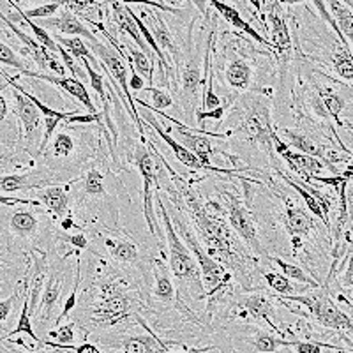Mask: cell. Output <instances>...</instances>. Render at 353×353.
<instances>
[{"instance_id": "cell-24", "label": "cell", "mask_w": 353, "mask_h": 353, "mask_svg": "<svg viewBox=\"0 0 353 353\" xmlns=\"http://www.w3.org/2000/svg\"><path fill=\"white\" fill-rule=\"evenodd\" d=\"M39 27L50 28V30H55V32L65 34V36H71V37H81V39L85 37L87 43H92V41L97 39V37L92 34V30H90V28L81 21V18H78L77 14H72V12L65 11V9L61 12V14L46 18L44 21H41Z\"/></svg>"}, {"instance_id": "cell-37", "label": "cell", "mask_w": 353, "mask_h": 353, "mask_svg": "<svg viewBox=\"0 0 353 353\" xmlns=\"http://www.w3.org/2000/svg\"><path fill=\"white\" fill-rule=\"evenodd\" d=\"M292 339H285L279 334L269 332V330H256L254 337L251 339L254 353H276L281 348H290Z\"/></svg>"}, {"instance_id": "cell-12", "label": "cell", "mask_w": 353, "mask_h": 353, "mask_svg": "<svg viewBox=\"0 0 353 353\" xmlns=\"http://www.w3.org/2000/svg\"><path fill=\"white\" fill-rule=\"evenodd\" d=\"M200 48L188 50L184 61L179 59L176 64V90H179V97L181 103L185 105V112L193 113V108L196 106L198 101V87L201 85V64H200Z\"/></svg>"}, {"instance_id": "cell-39", "label": "cell", "mask_w": 353, "mask_h": 353, "mask_svg": "<svg viewBox=\"0 0 353 353\" xmlns=\"http://www.w3.org/2000/svg\"><path fill=\"white\" fill-rule=\"evenodd\" d=\"M50 2H55L61 9L77 14L78 18H83L88 23H92V12H101V6H103L99 0H50Z\"/></svg>"}, {"instance_id": "cell-60", "label": "cell", "mask_w": 353, "mask_h": 353, "mask_svg": "<svg viewBox=\"0 0 353 353\" xmlns=\"http://www.w3.org/2000/svg\"><path fill=\"white\" fill-rule=\"evenodd\" d=\"M325 350V353H352V348L348 346H336V345H329Z\"/></svg>"}, {"instance_id": "cell-42", "label": "cell", "mask_w": 353, "mask_h": 353, "mask_svg": "<svg viewBox=\"0 0 353 353\" xmlns=\"http://www.w3.org/2000/svg\"><path fill=\"white\" fill-rule=\"evenodd\" d=\"M267 258H269V261H272L276 267H279L283 276H286L288 279H295V281L299 283H304V285H307L309 288H320V286H323L318 279H314L313 276H309L307 272H304L299 265H293L290 263V261H285L283 258H274V256H267Z\"/></svg>"}, {"instance_id": "cell-15", "label": "cell", "mask_w": 353, "mask_h": 353, "mask_svg": "<svg viewBox=\"0 0 353 353\" xmlns=\"http://www.w3.org/2000/svg\"><path fill=\"white\" fill-rule=\"evenodd\" d=\"M235 309H237V313H235L237 316L249 314V316L254 318L256 321H261L265 325H269V329L274 334H279V336L285 337V332H283V329L277 323V313L276 309H274L272 299L263 295V293H245V295L239 297Z\"/></svg>"}, {"instance_id": "cell-33", "label": "cell", "mask_w": 353, "mask_h": 353, "mask_svg": "<svg viewBox=\"0 0 353 353\" xmlns=\"http://www.w3.org/2000/svg\"><path fill=\"white\" fill-rule=\"evenodd\" d=\"M105 248L108 249V253L112 254L113 260H117L119 263L134 265L140 261V249L129 239L108 237L105 239Z\"/></svg>"}, {"instance_id": "cell-57", "label": "cell", "mask_w": 353, "mask_h": 353, "mask_svg": "<svg viewBox=\"0 0 353 353\" xmlns=\"http://www.w3.org/2000/svg\"><path fill=\"white\" fill-rule=\"evenodd\" d=\"M14 159H17V156H14V149H12L11 145L0 141V166L11 165Z\"/></svg>"}, {"instance_id": "cell-19", "label": "cell", "mask_w": 353, "mask_h": 353, "mask_svg": "<svg viewBox=\"0 0 353 353\" xmlns=\"http://www.w3.org/2000/svg\"><path fill=\"white\" fill-rule=\"evenodd\" d=\"M21 74L27 78H36V80L48 81V83L62 88V90H64V92H68L69 96L74 97L77 101H80L81 105L87 108V112L90 113V115H97V110H96V106H94V101H92V97H90V92L87 90L85 83H81L78 78L57 77V74H46V72L30 71V69H25Z\"/></svg>"}, {"instance_id": "cell-3", "label": "cell", "mask_w": 353, "mask_h": 353, "mask_svg": "<svg viewBox=\"0 0 353 353\" xmlns=\"http://www.w3.org/2000/svg\"><path fill=\"white\" fill-rule=\"evenodd\" d=\"M237 113L239 124L233 134L263 150L269 159L276 163L272 145V134L276 129L272 128V119H270V101L261 94L245 92L237 103Z\"/></svg>"}, {"instance_id": "cell-41", "label": "cell", "mask_w": 353, "mask_h": 353, "mask_svg": "<svg viewBox=\"0 0 353 353\" xmlns=\"http://www.w3.org/2000/svg\"><path fill=\"white\" fill-rule=\"evenodd\" d=\"M20 334H25V336H28L32 341H36L37 345H41V339L39 336H37L36 332H34V327H32V316H30V313H28V301H27V293H25V299L21 301V313H20V318H18V323L17 327L11 330L9 334H6L4 337H0V343L8 341V339H11V337L14 336H20Z\"/></svg>"}, {"instance_id": "cell-63", "label": "cell", "mask_w": 353, "mask_h": 353, "mask_svg": "<svg viewBox=\"0 0 353 353\" xmlns=\"http://www.w3.org/2000/svg\"><path fill=\"white\" fill-rule=\"evenodd\" d=\"M166 353H176V352H166Z\"/></svg>"}, {"instance_id": "cell-26", "label": "cell", "mask_w": 353, "mask_h": 353, "mask_svg": "<svg viewBox=\"0 0 353 353\" xmlns=\"http://www.w3.org/2000/svg\"><path fill=\"white\" fill-rule=\"evenodd\" d=\"M207 2H209V4L212 6V8L216 9V11L219 12L221 17L225 18V20L228 21L230 25H233V27H235V28H239V30H242V32L248 34L249 37H253V39L256 41V43L263 44L265 48L270 50L269 39H265V37L261 36L260 32H258V30L253 27V25L249 23L248 20H244V18H242L241 11H239V9L235 8V6L228 4L226 0H207Z\"/></svg>"}, {"instance_id": "cell-1", "label": "cell", "mask_w": 353, "mask_h": 353, "mask_svg": "<svg viewBox=\"0 0 353 353\" xmlns=\"http://www.w3.org/2000/svg\"><path fill=\"white\" fill-rule=\"evenodd\" d=\"M156 156L166 166V170L172 175L173 185H175L172 193L168 191L170 200L181 210H185V214L191 217L193 230L198 232V237H200L198 241L203 242L205 253L214 258L217 263L223 265L225 269L232 270L242 288L249 292L251 283H253V276L256 274V260H254L253 254L249 253L248 248L241 244V239L230 228V225L223 217L225 210L214 201L212 203L210 201L201 203L200 198L191 188V182L179 175L159 154L156 152Z\"/></svg>"}, {"instance_id": "cell-44", "label": "cell", "mask_w": 353, "mask_h": 353, "mask_svg": "<svg viewBox=\"0 0 353 353\" xmlns=\"http://www.w3.org/2000/svg\"><path fill=\"white\" fill-rule=\"evenodd\" d=\"M81 181H83L85 196H103V194H105V175H103V172H99L97 168L88 170Z\"/></svg>"}, {"instance_id": "cell-13", "label": "cell", "mask_w": 353, "mask_h": 353, "mask_svg": "<svg viewBox=\"0 0 353 353\" xmlns=\"http://www.w3.org/2000/svg\"><path fill=\"white\" fill-rule=\"evenodd\" d=\"M145 329V334H129V336L122 337H112V339H105L101 337V343L106 346V348H122V353H166L170 352V346L179 345L175 341H163L161 337H157L152 332L145 320H141L140 323Z\"/></svg>"}, {"instance_id": "cell-54", "label": "cell", "mask_w": 353, "mask_h": 353, "mask_svg": "<svg viewBox=\"0 0 353 353\" xmlns=\"http://www.w3.org/2000/svg\"><path fill=\"white\" fill-rule=\"evenodd\" d=\"M117 2H121V4L129 6V4H141V6H149L150 9H156V11H165V12H173V14H182L181 9L175 8H168L165 2H161V0H117Z\"/></svg>"}, {"instance_id": "cell-6", "label": "cell", "mask_w": 353, "mask_h": 353, "mask_svg": "<svg viewBox=\"0 0 353 353\" xmlns=\"http://www.w3.org/2000/svg\"><path fill=\"white\" fill-rule=\"evenodd\" d=\"M316 292L305 293V295H285V297H279L277 295V301L279 302H297L307 307L309 314L313 316V320L316 323H320L321 327L325 329L336 330L343 336L345 343L348 346H352V334H353V325H352V316L350 313H345L336 302L332 301V297L329 295L325 286H320V288H314Z\"/></svg>"}, {"instance_id": "cell-20", "label": "cell", "mask_w": 353, "mask_h": 353, "mask_svg": "<svg viewBox=\"0 0 353 353\" xmlns=\"http://www.w3.org/2000/svg\"><path fill=\"white\" fill-rule=\"evenodd\" d=\"M267 9H269L267 18H269V27H270L269 28L270 50L281 57L283 61H286L290 53H292V36H290L288 23H286L281 9H279V2H269Z\"/></svg>"}, {"instance_id": "cell-16", "label": "cell", "mask_w": 353, "mask_h": 353, "mask_svg": "<svg viewBox=\"0 0 353 353\" xmlns=\"http://www.w3.org/2000/svg\"><path fill=\"white\" fill-rule=\"evenodd\" d=\"M14 248L17 245L12 244V239L0 228V295L8 293L9 288H17L18 283L23 279V277L18 279L20 274H25L28 269V265L20 267Z\"/></svg>"}, {"instance_id": "cell-49", "label": "cell", "mask_w": 353, "mask_h": 353, "mask_svg": "<svg viewBox=\"0 0 353 353\" xmlns=\"http://www.w3.org/2000/svg\"><path fill=\"white\" fill-rule=\"evenodd\" d=\"M0 64L8 65V68L18 69L20 72H23L25 69H28L23 59H21V57L18 55V53L14 52L9 44L2 43V41H0Z\"/></svg>"}, {"instance_id": "cell-14", "label": "cell", "mask_w": 353, "mask_h": 353, "mask_svg": "<svg viewBox=\"0 0 353 353\" xmlns=\"http://www.w3.org/2000/svg\"><path fill=\"white\" fill-rule=\"evenodd\" d=\"M272 145H274V152L281 157V159H285V163L292 168L293 173H297L299 176H302V179H305V181H307L309 176L320 175V173L325 172L327 168L336 172L330 163H325V161L318 159V157L305 156V154L290 149L288 145H286L281 138L277 137L276 131H274L272 134Z\"/></svg>"}, {"instance_id": "cell-58", "label": "cell", "mask_w": 353, "mask_h": 353, "mask_svg": "<svg viewBox=\"0 0 353 353\" xmlns=\"http://www.w3.org/2000/svg\"><path fill=\"white\" fill-rule=\"evenodd\" d=\"M62 350H71L72 353H101L99 348H97L94 343H88V341L81 343L80 346H64Z\"/></svg>"}, {"instance_id": "cell-32", "label": "cell", "mask_w": 353, "mask_h": 353, "mask_svg": "<svg viewBox=\"0 0 353 353\" xmlns=\"http://www.w3.org/2000/svg\"><path fill=\"white\" fill-rule=\"evenodd\" d=\"M9 230L14 237L34 239L39 230V219L27 209H17L9 216Z\"/></svg>"}, {"instance_id": "cell-22", "label": "cell", "mask_w": 353, "mask_h": 353, "mask_svg": "<svg viewBox=\"0 0 353 353\" xmlns=\"http://www.w3.org/2000/svg\"><path fill=\"white\" fill-rule=\"evenodd\" d=\"M276 134L281 138V140H285L286 145H292L293 149H297V152L305 154V156L318 157V159L325 161V163H330V165L339 161L337 157L332 156V152H330V150L323 149L320 143H316V141L309 137V134H305V132L295 131V129L283 128V129H279V131H276ZM339 163H341V161H339Z\"/></svg>"}, {"instance_id": "cell-43", "label": "cell", "mask_w": 353, "mask_h": 353, "mask_svg": "<svg viewBox=\"0 0 353 353\" xmlns=\"http://www.w3.org/2000/svg\"><path fill=\"white\" fill-rule=\"evenodd\" d=\"M279 176H281L283 181H285L286 184H288L290 188L293 189V191H297V193L301 194V198H302V200H304L305 207H307V212L311 214V216L318 217V219H320L321 223H323V225L327 226V228H330V221L327 219L325 216H323V210H321V205H320V201L316 200V196H313V194H311V193H307V191H305V189L302 188V185H299L297 182L293 181V179H290V176H286L283 172H279Z\"/></svg>"}, {"instance_id": "cell-4", "label": "cell", "mask_w": 353, "mask_h": 353, "mask_svg": "<svg viewBox=\"0 0 353 353\" xmlns=\"http://www.w3.org/2000/svg\"><path fill=\"white\" fill-rule=\"evenodd\" d=\"M157 205H159L161 217H163V226H165V237H166V248H168V258H170V269L175 279L181 285L188 286L189 292L193 293L196 299L205 297L203 283H201L200 267H198L196 260L188 249V245L182 242L179 237V233L175 232L173 221L170 217L168 209H166L165 201L161 198V194H156Z\"/></svg>"}, {"instance_id": "cell-45", "label": "cell", "mask_w": 353, "mask_h": 353, "mask_svg": "<svg viewBox=\"0 0 353 353\" xmlns=\"http://www.w3.org/2000/svg\"><path fill=\"white\" fill-rule=\"evenodd\" d=\"M334 69L339 74V78L346 81H352L353 78V59H352V48H346L343 44H339V50L334 55Z\"/></svg>"}, {"instance_id": "cell-27", "label": "cell", "mask_w": 353, "mask_h": 353, "mask_svg": "<svg viewBox=\"0 0 353 353\" xmlns=\"http://www.w3.org/2000/svg\"><path fill=\"white\" fill-rule=\"evenodd\" d=\"M143 121L147 122V124H149L150 128H152L154 131L157 132V134H159L161 140H163L166 145H168L170 149H172V152L175 154V157L179 161H181L182 165L188 166V168H191V170H210V172H214L212 168H207V166L201 165L200 161H198V157L194 156L193 152H189V150L185 149L184 145H181V143H179V141L175 140V138L170 137V132L165 131V129L161 128L159 122H156V119H154L152 115H149V113H147V115L143 117Z\"/></svg>"}, {"instance_id": "cell-2", "label": "cell", "mask_w": 353, "mask_h": 353, "mask_svg": "<svg viewBox=\"0 0 353 353\" xmlns=\"http://www.w3.org/2000/svg\"><path fill=\"white\" fill-rule=\"evenodd\" d=\"M83 336L88 329H113L121 325L141 323V318L134 313L140 304L128 279L121 276H110L101 281L92 292L83 290Z\"/></svg>"}, {"instance_id": "cell-40", "label": "cell", "mask_w": 353, "mask_h": 353, "mask_svg": "<svg viewBox=\"0 0 353 353\" xmlns=\"http://www.w3.org/2000/svg\"><path fill=\"white\" fill-rule=\"evenodd\" d=\"M53 39L57 41V43L61 44L62 48H65V52L71 53V57L74 59V61H81V59H87L90 64H99V61L96 59V55H94L90 50H88L87 43H85L81 37H62V36H53Z\"/></svg>"}, {"instance_id": "cell-18", "label": "cell", "mask_w": 353, "mask_h": 353, "mask_svg": "<svg viewBox=\"0 0 353 353\" xmlns=\"http://www.w3.org/2000/svg\"><path fill=\"white\" fill-rule=\"evenodd\" d=\"M141 20H147L143 21L145 27L149 28V32L152 34L154 41L159 46V50L163 53H166V55L172 57V62L175 64L181 59L182 52L179 48V44H176L175 36H173L172 30L166 25L163 14L159 11H156V9H150V11L141 12Z\"/></svg>"}, {"instance_id": "cell-46", "label": "cell", "mask_w": 353, "mask_h": 353, "mask_svg": "<svg viewBox=\"0 0 353 353\" xmlns=\"http://www.w3.org/2000/svg\"><path fill=\"white\" fill-rule=\"evenodd\" d=\"M80 285H81V260H80V258H78V260H77V272H74V285H72L71 295H69L68 301H65L64 307H62V313L55 318V325L62 323V321H64L65 318H68L69 314L72 313V309L77 307V304H78V290H80Z\"/></svg>"}, {"instance_id": "cell-21", "label": "cell", "mask_w": 353, "mask_h": 353, "mask_svg": "<svg viewBox=\"0 0 353 353\" xmlns=\"http://www.w3.org/2000/svg\"><path fill=\"white\" fill-rule=\"evenodd\" d=\"M283 201H285V209H283L281 221L290 239L307 237V235H311V232H316V225H314L313 217L307 210L299 207L288 196H283Z\"/></svg>"}, {"instance_id": "cell-35", "label": "cell", "mask_w": 353, "mask_h": 353, "mask_svg": "<svg viewBox=\"0 0 353 353\" xmlns=\"http://www.w3.org/2000/svg\"><path fill=\"white\" fill-rule=\"evenodd\" d=\"M316 97L320 99L321 108L336 124H343V112L348 108V101L343 94H337L332 88H316Z\"/></svg>"}, {"instance_id": "cell-51", "label": "cell", "mask_w": 353, "mask_h": 353, "mask_svg": "<svg viewBox=\"0 0 353 353\" xmlns=\"http://www.w3.org/2000/svg\"><path fill=\"white\" fill-rule=\"evenodd\" d=\"M311 4L314 6V9H316V11H318V14H320V18H321V20L325 21V23L329 25L330 28H332L334 32H336L337 36H339V43H341V44H345L346 48H352V44H350L348 41H346L345 37H343V34H341V30H339V27H337V25L334 23V20H332V18H330L329 11H327L325 0H311Z\"/></svg>"}, {"instance_id": "cell-62", "label": "cell", "mask_w": 353, "mask_h": 353, "mask_svg": "<svg viewBox=\"0 0 353 353\" xmlns=\"http://www.w3.org/2000/svg\"><path fill=\"white\" fill-rule=\"evenodd\" d=\"M165 2H166V4H170V6H172V8H179V6H182V4H184V0H165Z\"/></svg>"}, {"instance_id": "cell-53", "label": "cell", "mask_w": 353, "mask_h": 353, "mask_svg": "<svg viewBox=\"0 0 353 353\" xmlns=\"http://www.w3.org/2000/svg\"><path fill=\"white\" fill-rule=\"evenodd\" d=\"M143 92H150V96H152V101H154V106H152L154 110H165L173 105L172 96H170L168 92H165V90H161V88L147 87Z\"/></svg>"}, {"instance_id": "cell-56", "label": "cell", "mask_w": 353, "mask_h": 353, "mask_svg": "<svg viewBox=\"0 0 353 353\" xmlns=\"http://www.w3.org/2000/svg\"><path fill=\"white\" fill-rule=\"evenodd\" d=\"M0 205H4V207H14V205H23V207H37V205H39V201L28 200V198L4 196V194H0Z\"/></svg>"}, {"instance_id": "cell-25", "label": "cell", "mask_w": 353, "mask_h": 353, "mask_svg": "<svg viewBox=\"0 0 353 353\" xmlns=\"http://www.w3.org/2000/svg\"><path fill=\"white\" fill-rule=\"evenodd\" d=\"M36 200L39 201V205H44L53 216L59 217V221L71 216V210H69L71 198H69L68 188L64 185H44V188L36 189Z\"/></svg>"}, {"instance_id": "cell-8", "label": "cell", "mask_w": 353, "mask_h": 353, "mask_svg": "<svg viewBox=\"0 0 353 353\" xmlns=\"http://www.w3.org/2000/svg\"><path fill=\"white\" fill-rule=\"evenodd\" d=\"M140 105L143 106V108H149L150 112H154L156 115L163 117V119H166V121H172L173 124H175V140L179 141L181 145H184L185 149L189 150V152H193L194 156L198 157V161H200L201 165L207 166V168H212L216 173H225V175H235V173H244L248 172V170H237V172H233V170H225V168H217V166H212L210 165V157H212V154L216 152V147H214V141L212 138H219V140H226V137L228 134H217V132H207L203 131V129H193L189 128V125L182 124L181 121H176V119H172L170 115H166V113H163L161 110H154L152 106H149L147 103H143L141 99H134V105Z\"/></svg>"}, {"instance_id": "cell-31", "label": "cell", "mask_w": 353, "mask_h": 353, "mask_svg": "<svg viewBox=\"0 0 353 353\" xmlns=\"http://www.w3.org/2000/svg\"><path fill=\"white\" fill-rule=\"evenodd\" d=\"M62 290H64V276L59 272H50L48 274V281L44 283L43 293H41L39 305L41 311H43L44 321L41 323V327L46 325V321L52 318L53 309H55L57 302L61 299Z\"/></svg>"}, {"instance_id": "cell-50", "label": "cell", "mask_w": 353, "mask_h": 353, "mask_svg": "<svg viewBox=\"0 0 353 353\" xmlns=\"http://www.w3.org/2000/svg\"><path fill=\"white\" fill-rule=\"evenodd\" d=\"M20 9H21V14H23L25 18H28V20H36V18H41V20H46V18L55 17L57 12L61 11V8H59V6H57L55 2H48V4L37 6V8L27 9V11H25V9L20 6Z\"/></svg>"}, {"instance_id": "cell-7", "label": "cell", "mask_w": 353, "mask_h": 353, "mask_svg": "<svg viewBox=\"0 0 353 353\" xmlns=\"http://www.w3.org/2000/svg\"><path fill=\"white\" fill-rule=\"evenodd\" d=\"M217 193L225 203V214L228 216V225L233 230V233L244 242L248 251L253 256L265 254V249L261 245L260 237H258L253 214L249 209L251 196H249L248 191H245V200H242L241 194L235 193V189L228 188V185H217Z\"/></svg>"}, {"instance_id": "cell-48", "label": "cell", "mask_w": 353, "mask_h": 353, "mask_svg": "<svg viewBox=\"0 0 353 353\" xmlns=\"http://www.w3.org/2000/svg\"><path fill=\"white\" fill-rule=\"evenodd\" d=\"M74 149H77V145H74V138H72L69 132H65V131L59 132V134L55 137V140H53L52 152L55 157L71 156V154L74 152Z\"/></svg>"}, {"instance_id": "cell-10", "label": "cell", "mask_w": 353, "mask_h": 353, "mask_svg": "<svg viewBox=\"0 0 353 353\" xmlns=\"http://www.w3.org/2000/svg\"><path fill=\"white\" fill-rule=\"evenodd\" d=\"M88 50L96 55L97 61L101 62V68L105 69L108 72L110 80H112L113 85H119L121 88V92L124 94L125 97V103H128V108L129 113H131L132 121L137 124L138 131L143 134V128H141V117L138 115L137 112V106H134V97L131 96V90H129V85H128V64H125L124 57L121 53L117 52L113 48L112 44H105L103 41L96 39L92 43L87 44Z\"/></svg>"}, {"instance_id": "cell-52", "label": "cell", "mask_w": 353, "mask_h": 353, "mask_svg": "<svg viewBox=\"0 0 353 353\" xmlns=\"http://www.w3.org/2000/svg\"><path fill=\"white\" fill-rule=\"evenodd\" d=\"M290 348L295 353H323V343L316 339H292Z\"/></svg>"}, {"instance_id": "cell-55", "label": "cell", "mask_w": 353, "mask_h": 353, "mask_svg": "<svg viewBox=\"0 0 353 353\" xmlns=\"http://www.w3.org/2000/svg\"><path fill=\"white\" fill-rule=\"evenodd\" d=\"M225 112H226L225 106H217V108L209 110V112H205V110H198L196 121H198V124H200V125H203L207 119H212V121L219 122L221 119H223V115H225Z\"/></svg>"}, {"instance_id": "cell-30", "label": "cell", "mask_w": 353, "mask_h": 353, "mask_svg": "<svg viewBox=\"0 0 353 353\" xmlns=\"http://www.w3.org/2000/svg\"><path fill=\"white\" fill-rule=\"evenodd\" d=\"M152 297L165 305L179 304L175 283H173L172 276H170V270L166 269L165 263H161V261H157L156 267H154Z\"/></svg>"}, {"instance_id": "cell-61", "label": "cell", "mask_w": 353, "mask_h": 353, "mask_svg": "<svg viewBox=\"0 0 353 353\" xmlns=\"http://www.w3.org/2000/svg\"><path fill=\"white\" fill-rule=\"evenodd\" d=\"M279 4H286V6H293V4H302L304 0H277Z\"/></svg>"}, {"instance_id": "cell-9", "label": "cell", "mask_w": 353, "mask_h": 353, "mask_svg": "<svg viewBox=\"0 0 353 353\" xmlns=\"http://www.w3.org/2000/svg\"><path fill=\"white\" fill-rule=\"evenodd\" d=\"M0 77L4 78L6 83L11 87L12 101H14V115H17L18 125H20V141L23 143V149L30 150L37 143V154H39L43 115L32 101L21 92V85L11 74H8L4 69H0Z\"/></svg>"}, {"instance_id": "cell-38", "label": "cell", "mask_w": 353, "mask_h": 353, "mask_svg": "<svg viewBox=\"0 0 353 353\" xmlns=\"http://www.w3.org/2000/svg\"><path fill=\"white\" fill-rule=\"evenodd\" d=\"M81 65H83V71L87 72V78L88 81H90V85H92V88L96 90L97 97H99V101L103 103V115H105V121L106 124L110 125V129L113 131V124H112V117H110V99L108 96H106V90H105V78L101 77V72L96 71V69L92 68V64L87 61V59H81Z\"/></svg>"}, {"instance_id": "cell-59", "label": "cell", "mask_w": 353, "mask_h": 353, "mask_svg": "<svg viewBox=\"0 0 353 353\" xmlns=\"http://www.w3.org/2000/svg\"><path fill=\"white\" fill-rule=\"evenodd\" d=\"M8 113H9L8 99H6V96L2 94V88H0V124L8 119Z\"/></svg>"}, {"instance_id": "cell-23", "label": "cell", "mask_w": 353, "mask_h": 353, "mask_svg": "<svg viewBox=\"0 0 353 353\" xmlns=\"http://www.w3.org/2000/svg\"><path fill=\"white\" fill-rule=\"evenodd\" d=\"M110 18H112L113 23L117 25V28H119V32H121L122 36H125L128 39L134 41L137 48L141 50L145 55L149 57L150 61L156 62V55H154V53L150 52L149 46L145 44L143 37H141L140 30H138L137 21L132 20L128 6L121 4V2H117V0H112V14H110Z\"/></svg>"}, {"instance_id": "cell-28", "label": "cell", "mask_w": 353, "mask_h": 353, "mask_svg": "<svg viewBox=\"0 0 353 353\" xmlns=\"http://www.w3.org/2000/svg\"><path fill=\"white\" fill-rule=\"evenodd\" d=\"M46 182H48V176H43L37 172L0 175V193H17V191L39 189L44 188Z\"/></svg>"}, {"instance_id": "cell-47", "label": "cell", "mask_w": 353, "mask_h": 353, "mask_svg": "<svg viewBox=\"0 0 353 353\" xmlns=\"http://www.w3.org/2000/svg\"><path fill=\"white\" fill-rule=\"evenodd\" d=\"M263 279L267 281V285L274 290V292L279 295V297H285V295H295L297 288L290 283V279L283 274L277 272H265Z\"/></svg>"}, {"instance_id": "cell-11", "label": "cell", "mask_w": 353, "mask_h": 353, "mask_svg": "<svg viewBox=\"0 0 353 353\" xmlns=\"http://www.w3.org/2000/svg\"><path fill=\"white\" fill-rule=\"evenodd\" d=\"M132 161L137 165L138 172L141 175V182H143V189H141V196H143V216L149 226V232L156 235V214H154V188L159 184V168H157V161L154 159L152 152H150L145 145H137L134 154H132Z\"/></svg>"}, {"instance_id": "cell-34", "label": "cell", "mask_w": 353, "mask_h": 353, "mask_svg": "<svg viewBox=\"0 0 353 353\" xmlns=\"http://www.w3.org/2000/svg\"><path fill=\"white\" fill-rule=\"evenodd\" d=\"M225 78L235 90H248L253 81V68L244 59H233L225 69Z\"/></svg>"}, {"instance_id": "cell-36", "label": "cell", "mask_w": 353, "mask_h": 353, "mask_svg": "<svg viewBox=\"0 0 353 353\" xmlns=\"http://www.w3.org/2000/svg\"><path fill=\"white\" fill-rule=\"evenodd\" d=\"M325 6L330 18L334 20V23H336L337 27H339V30H341L343 37L352 44V37H353L352 8H348L343 0H325Z\"/></svg>"}, {"instance_id": "cell-29", "label": "cell", "mask_w": 353, "mask_h": 353, "mask_svg": "<svg viewBox=\"0 0 353 353\" xmlns=\"http://www.w3.org/2000/svg\"><path fill=\"white\" fill-rule=\"evenodd\" d=\"M117 52L124 57V61H128V69H134V71L140 74L141 78L147 80V87H152L154 81V61H150L149 57L145 55L141 50H138L137 46L132 44H121L119 43V48Z\"/></svg>"}, {"instance_id": "cell-5", "label": "cell", "mask_w": 353, "mask_h": 353, "mask_svg": "<svg viewBox=\"0 0 353 353\" xmlns=\"http://www.w3.org/2000/svg\"><path fill=\"white\" fill-rule=\"evenodd\" d=\"M168 214L170 217H172V221H175V232L179 233V237L184 239L182 242L188 245V249L191 251L194 260H196L198 267H200L205 297L212 299L216 293H219L221 290L228 285L230 279H232V274H228V270H226L223 265L217 263L214 258H210L209 254L205 253L203 245H201L200 241L194 237L193 226L189 225V221L184 219V212H182L175 203L172 205V209H170Z\"/></svg>"}, {"instance_id": "cell-17", "label": "cell", "mask_w": 353, "mask_h": 353, "mask_svg": "<svg viewBox=\"0 0 353 353\" xmlns=\"http://www.w3.org/2000/svg\"><path fill=\"white\" fill-rule=\"evenodd\" d=\"M0 20L8 25L9 30H11V32L14 34L18 39L23 41L25 50H27V53L30 55V59H32V61L36 62V64L39 65L43 71H52V72H55V74H59V77H64V65H62V62L57 59V53H53V52H50V50L44 48L43 44H39L36 39H34V37H30L28 34H25L23 30L18 27V25H14V21L8 20V18H6V14H2V12H0Z\"/></svg>"}]
</instances>
